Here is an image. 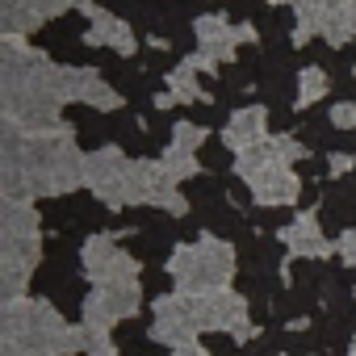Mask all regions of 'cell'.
Returning <instances> with one entry per match:
<instances>
[{"mask_svg": "<svg viewBox=\"0 0 356 356\" xmlns=\"http://www.w3.org/2000/svg\"><path fill=\"white\" fill-rule=\"evenodd\" d=\"M343 222H348L343 202H327L323 206V231H343Z\"/></svg>", "mask_w": 356, "mask_h": 356, "instance_id": "277c9868", "label": "cell"}, {"mask_svg": "<svg viewBox=\"0 0 356 356\" xmlns=\"http://www.w3.org/2000/svg\"><path fill=\"white\" fill-rule=\"evenodd\" d=\"M143 289L155 298V293H168V289H172V281H168L163 273H147V277H143Z\"/></svg>", "mask_w": 356, "mask_h": 356, "instance_id": "52a82bcc", "label": "cell"}, {"mask_svg": "<svg viewBox=\"0 0 356 356\" xmlns=\"http://www.w3.org/2000/svg\"><path fill=\"white\" fill-rule=\"evenodd\" d=\"M55 289H59V293H55L59 306H63L67 314H76V310H80V298H84V285H80V281H59Z\"/></svg>", "mask_w": 356, "mask_h": 356, "instance_id": "3957f363", "label": "cell"}, {"mask_svg": "<svg viewBox=\"0 0 356 356\" xmlns=\"http://www.w3.org/2000/svg\"><path fill=\"white\" fill-rule=\"evenodd\" d=\"M197 159H202L210 172H227L235 155L227 151V143H222V138H206V143H202V151H197Z\"/></svg>", "mask_w": 356, "mask_h": 356, "instance_id": "7a4b0ae2", "label": "cell"}, {"mask_svg": "<svg viewBox=\"0 0 356 356\" xmlns=\"http://www.w3.org/2000/svg\"><path fill=\"white\" fill-rule=\"evenodd\" d=\"M172 63H176L172 51H147V67H151V72H163V67H172Z\"/></svg>", "mask_w": 356, "mask_h": 356, "instance_id": "ba28073f", "label": "cell"}, {"mask_svg": "<svg viewBox=\"0 0 356 356\" xmlns=\"http://www.w3.org/2000/svg\"><path fill=\"white\" fill-rule=\"evenodd\" d=\"M302 172H306V176H318V172H327V159H318V155H314V159H306V163H302Z\"/></svg>", "mask_w": 356, "mask_h": 356, "instance_id": "8fae6325", "label": "cell"}, {"mask_svg": "<svg viewBox=\"0 0 356 356\" xmlns=\"http://www.w3.org/2000/svg\"><path fill=\"white\" fill-rule=\"evenodd\" d=\"M227 193H231L239 206H248V202H252V193H248V185H243V181H227Z\"/></svg>", "mask_w": 356, "mask_h": 356, "instance_id": "30bf717a", "label": "cell"}, {"mask_svg": "<svg viewBox=\"0 0 356 356\" xmlns=\"http://www.w3.org/2000/svg\"><path fill=\"white\" fill-rule=\"evenodd\" d=\"M222 181H214V176H197V181H189L185 185V197L193 202V206H202V210H210V206H218L222 202Z\"/></svg>", "mask_w": 356, "mask_h": 356, "instance_id": "6da1fadb", "label": "cell"}, {"mask_svg": "<svg viewBox=\"0 0 356 356\" xmlns=\"http://www.w3.org/2000/svg\"><path fill=\"white\" fill-rule=\"evenodd\" d=\"M281 348H285V352H293V356H302V352H310V335H298V331H281Z\"/></svg>", "mask_w": 356, "mask_h": 356, "instance_id": "5b68a950", "label": "cell"}, {"mask_svg": "<svg viewBox=\"0 0 356 356\" xmlns=\"http://www.w3.org/2000/svg\"><path fill=\"white\" fill-rule=\"evenodd\" d=\"M285 218H289L285 210H256V222H260L264 231H277V227H281Z\"/></svg>", "mask_w": 356, "mask_h": 356, "instance_id": "8992f818", "label": "cell"}, {"mask_svg": "<svg viewBox=\"0 0 356 356\" xmlns=\"http://www.w3.org/2000/svg\"><path fill=\"white\" fill-rule=\"evenodd\" d=\"M289 126H293V122H289L285 109H273V113H268V130H273V134H281V130H289Z\"/></svg>", "mask_w": 356, "mask_h": 356, "instance_id": "9c48e42d", "label": "cell"}]
</instances>
